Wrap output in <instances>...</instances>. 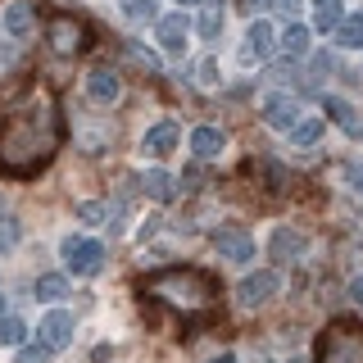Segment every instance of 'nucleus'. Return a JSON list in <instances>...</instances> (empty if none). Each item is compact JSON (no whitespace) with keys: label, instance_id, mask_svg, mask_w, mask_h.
Instances as JSON below:
<instances>
[{"label":"nucleus","instance_id":"nucleus-13","mask_svg":"<svg viewBox=\"0 0 363 363\" xmlns=\"http://www.w3.org/2000/svg\"><path fill=\"white\" fill-rule=\"evenodd\" d=\"M86 96L96 100V105H113V100L123 96V82H118V73H109V68H96V73L86 77Z\"/></svg>","mask_w":363,"mask_h":363},{"label":"nucleus","instance_id":"nucleus-26","mask_svg":"<svg viewBox=\"0 0 363 363\" xmlns=\"http://www.w3.org/2000/svg\"><path fill=\"white\" fill-rule=\"evenodd\" d=\"M105 204H96V200H82V204H77V218H82V223H91V227H96V223H105Z\"/></svg>","mask_w":363,"mask_h":363},{"label":"nucleus","instance_id":"nucleus-32","mask_svg":"<svg viewBox=\"0 0 363 363\" xmlns=\"http://www.w3.org/2000/svg\"><path fill=\"white\" fill-rule=\"evenodd\" d=\"M18 241V223L14 218H0V245H14Z\"/></svg>","mask_w":363,"mask_h":363},{"label":"nucleus","instance_id":"nucleus-34","mask_svg":"<svg viewBox=\"0 0 363 363\" xmlns=\"http://www.w3.org/2000/svg\"><path fill=\"white\" fill-rule=\"evenodd\" d=\"M350 177H354V191H359V196H363V159H359L354 168H350Z\"/></svg>","mask_w":363,"mask_h":363},{"label":"nucleus","instance_id":"nucleus-30","mask_svg":"<svg viewBox=\"0 0 363 363\" xmlns=\"http://www.w3.org/2000/svg\"><path fill=\"white\" fill-rule=\"evenodd\" d=\"M218 82H223L218 60H204V64H200V86H218Z\"/></svg>","mask_w":363,"mask_h":363},{"label":"nucleus","instance_id":"nucleus-8","mask_svg":"<svg viewBox=\"0 0 363 363\" xmlns=\"http://www.w3.org/2000/svg\"><path fill=\"white\" fill-rule=\"evenodd\" d=\"M177 141H182L177 123H155V128L141 136V155H150V159H164V155H173V150H177Z\"/></svg>","mask_w":363,"mask_h":363},{"label":"nucleus","instance_id":"nucleus-14","mask_svg":"<svg viewBox=\"0 0 363 363\" xmlns=\"http://www.w3.org/2000/svg\"><path fill=\"white\" fill-rule=\"evenodd\" d=\"M141 191H145L150 200H159V204H173V200H177V177L164 173V168H145Z\"/></svg>","mask_w":363,"mask_h":363},{"label":"nucleus","instance_id":"nucleus-36","mask_svg":"<svg viewBox=\"0 0 363 363\" xmlns=\"http://www.w3.org/2000/svg\"><path fill=\"white\" fill-rule=\"evenodd\" d=\"M177 5H196V0H177Z\"/></svg>","mask_w":363,"mask_h":363},{"label":"nucleus","instance_id":"nucleus-6","mask_svg":"<svg viewBox=\"0 0 363 363\" xmlns=\"http://www.w3.org/2000/svg\"><path fill=\"white\" fill-rule=\"evenodd\" d=\"M277 272L272 268H259V272H250V277L241 281V286H236V300L245 304V309H259V304H268L272 295H277Z\"/></svg>","mask_w":363,"mask_h":363},{"label":"nucleus","instance_id":"nucleus-1","mask_svg":"<svg viewBox=\"0 0 363 363\" xmlns=\"http://www.w3.org/2000/svg\"><path fill=\"white\" fill-rule=\"evenodd\" d=\"M55 145H60V113L45 100H32L0 128V168L14 177H32L45 168Z\"/></svg>","mask_w":363,"mask_h":363},{"label":"nucleus","instance_id":"nucleus-11","mask_svg":"<svg viewBox=\"0 0 363 363\" xmlns=\"http://www.w3.org/2000/svg\"><path fill=\"white\" fill-rule=\"evenodd\" d=\"M268 55H272V28H268V23H250V32L241 41V60L259 64V60H268Z\"/></svg>","mask_w":363,"mask_h":363},{"label":"nucleus","instance_id":"nucleus-19","mask_svg":"<svg viewBox=\"0 0 363 363\" xmlns=\"http://www.w3.org/2000/svg\"><path fill=\"white\" fill-rule=\"evenodd\" d=\"M332 37H336L340 45H350V50H359V45H363V14H345V18L336 23Z\"/></svg>","mask_w":363,"mask_h":363},{"label":"nucleus","instance_id":"nucleus-24","mask_svg":"<svg viewBox=\"0 0 363 363\" xmlns=\"http://www.w3.org/2000/svg\"><path fill=\"white\" fill-rule=\"evenodd\" d=\"M286 136H291V145H313L318 136H323V123H318V118H309V123H295V128H291Z\"/></svg>","mask_w":363,"mask_h":363},{"label":"nucleus","instance_id":"nucleus-31","mask_svg":"<svg viewBox=\"0 0 363 363\" xmlns=\"http://www.w3.org/2000/svg\"><path fill=\"white\" fill-rule=\"evenodd\" d=\"M268 5H272V14H281L291 23H295V14H300V0H268Z\"/></svg>","mask_w":363,"mask_h":363},{"label":"nucleus","instance_id":"nucleus-12","mask_svg":"<svg viewBox=\"0 0 363 363\" xmlns=\"http://www.w3.org/2000/svg\"><path fill=\"white\" fill-rule=\"evenodd\" d=\"M295 113H300V105H295L291 96H268L264 100V123L277 132H291L295 128Z\"/></svg>","mask_w":363,"mask_h":363},{"label":"nucleus","instance_id":"nucleus-27","mask_svg":"<svg viewBox=\"0 0 363 363\" xmlns=\"http://www.w3.org/2000/svg\"><path fill=\"white\" fill-rule=\"evenodd\" d=\"M128 55H132L136 64H145V68H150V73H159V55H155V50H145V45H136V41H128Z\"/></svg>","mask_w":363,"mask_h":363},{"label":"nucleus","instance_id":"nucleus-10","mask_svg":"<svg viewBox=\"0 0 363 363\" xmlns=\"http://www.w3.org/2000/svg\"><path fill=\"white\" fill-rule=\"evenodd\" d=\"M186 32H191V18L182 14V9L159 18V45H164L168 55H182V50H186Z\"/></svg>","mask_w":363,"mask_h":363},{"label":"nucleus","instance_id":"nucleus-7","mask_svg":"<svg viewBox=\"0 0 363 363\" xmlns=\"http://www.w3.org/2000/svg\"><path fill=\"white\" fill-rule=\"evenodd\" d=\"M37 336H41V345H50V350L73 345V318H68L64 309H50V313L37 323Z\"/></svg>","mask_w":363,"mask_h":363},{"label":"nucleus","instance_id":"nucleus-9","mask_svg":"<svg viewBox=\"0 0 363 363\" xmlns=\"http://www.w3.org/2000/svg\"><path fill=\"white\" fill-rule=\"evenodd\" d=\"M304 232H295V227H277V232L268 236V255L272 259H281V264H295V259L304 255Z\"/></svg>","mask_w":363,"mask_h":363},{"label":"nucleus","instance_id":"nucleus-37","mask_svg":"<svg viewBox=\"0 0 363 363\" xmlns=\"http://www.w3.org/2000/svg\"><path fill=\"white\" fill-rule=\"evenodd\" d=\"M0 309H5V300H0Z\"/></svg>","mask_w":363,"mask_h":363},{"label":"nucleus","instance_id":"nucleus-2","mask_svg":"<svg viewBox=\"0 0 363 363\" xmlns=\"http://www.w3.org/2000/svg\"><path fill=\"white\" fill-rule=\"evenodd\" d=\"M141 291L164 300V304H173L182 313H196V309H209L213 304V277L200 268H159L141 281Z\"/></svg>","mask_w":363,"mask_h":363},{"label":"nucleus","instance_id":"nucleus-18","mask_svg":"<svg viewBox=\"0 0 363 363\" xmlns=\"http://www.w3.org/2000/svg\"><path fill=\"white\" fill-rule=\"evenodd\" d=\"M227 145V136L218 128H196L191 132V150H196V159H218Z\"/></svg>","mask_w":363,"mask_h":363},{"label":"nucleus","instance_id":"nucleus-3","mask_svg":"<svg viewBox=\"0 0 363 363\" xmlns=\"http://www.w3.org/2000/svg\"><path fill=\"white\" fill-rule=\"evenodd\" d=\"M318 363H363V323H332L318 336Z\"/></svg>","mask_w":363,"mask_h":363},{"label":"nucleus","instance_id":"nucleus-23","mask_svg":"<svg viewBox=\"0 0 363 363\" xmlns=\"http://www.w3.org/2000/svg\"><path fill=\"white\" fill-rule=\"evenodd\" d=\"M340 18H345V14H340V0H318V14H313L318 32H336Z\"/></svg>","mask_w":363,"mask_h":363},{"label":"nucleus","instance_id":"nucleus-16","mask_svg":"<svg viewBox=\"0 0 363 363\" xmlns=\"http://www.w3.org/2000/svg\"><path fill=\"white\" fill-rule=\"evenodd\" d=\"M50 45H55L60 55L82 50V23H73V18H55V23H50Z\"/></svg>","mask_w":363,"mask_h":363},{"label":"nucleus","instance_id":"nucleus-29","mask_svg":"<svg viewBox=\"0 0 363 363\" xmlns=\"http://www.w3.org/2000/svg\"><path fill=\"white\" fill-rule=\"evenodd\" d=\"M45 359H50V345H23L14 363H45Z\"/></svg>","mask_w":363,"mask_h":363},{"label":"nucleus","instance_id":"nucleus-21","mask_svg":"<svg viewBox=\"0 0 363 363\" xmlns=\"http://www.w3.org/2000/svg\"><path fill=\"white\" fill-rule=\"evenodd\" d=\"M223 5H218V0H209V5H204V14H200V23H196V32H200V37H218V32H223Z\"/></svg>","mask_w":363,"mask_h":363},{"label":"nucleus","instance_id":"nucleus-20","mask_svg":"<svg viewBox=\"0 0 363 363\" xmlns=\"http://www.w3.org/2000/svg\"><path fill=\"white\" fill-rule=\"evenodd\" d=\"M32 295H37V300H45V304H55V300H64V295H68V281L60 277V272H45V277H37Z\"/></svg>","mask_w":363,"mask_h":363},{"label":"nucleus","instance_id":"nucleus-33","mask_svg":"<svg viewBox=\"0 0 363 363\" xmlns=\"http://www.w3.org/2000/svg\"><path fill=\"white\" fill-rule=\"evenodd\" d=\"M350 300H354V304H359V309H363V272H359V277H354V281H350Z\"/></svg>","mask_w":363,"mask_h":363},{"label":"nucleus","instance_id":"nucleus-5","mask_svg":"<svg viewBox=\"0 0 363 363\" xmlns=\"http://www.w3.org/2000/svg\"><path fill=\"white\" fill-rule=\"evenodd\" d=\"M213 250H218L227 264H250L255 259V236L241 232V227H218L213 232Z\"/></svg>","mask_w":363,"mask_h":363},{"label":"nucleus","instance_id":"nucleus-22","mask_svg":"<svg viewBox=\"0 0 363 363\" xmlns=\"http://www.w3.org/2000/svg\"><path fill=\"white\" fill-rule=\"evenodd\" d=\"M281 50H286V55H304V50H309V28H304V23H291V28L281 32Z\"/></svg>","mask_w":363,"mask_h":363},{"label":"nucleus","instance_id":"nucleus-15","mask_svg":"<svg viewBox=\"0 0 363 363\" xmlns=\"http://www.w3.org/2000/svg\"><path fill=\"white\" fill-rule=\"evenodd\" d=\"M327 118H336L350 136H363V109H359V105H350V100L327 96Z\"/></svg>","mask_w":363,"mask_h":363},{"label":"nucleus","instance_id":"nucleus-28","mask_svg":"<svg viewBox=\"0 0 363 363\" xmlns=\"http://www.w3.org/2000/svg\"><path fill=\"white\" fill-rule=\"evenodd\" d=\"M123 14H128V18H150L155 0H123Z\"/></svg>","mask_w":363,"mask_h":363},{"label":"nucleus","instance_id":"nucleus-38","mask_svg":"<svg viewBox=\"0 0 363 363\" xmlns=\"http://www.w3.org/2000/svg\"><path fill=\"white\" fill-rule=\"evenodd\" d=\"M0 28H5V23H0Z\"/></svg>","mask_w":363,"mask_h":363},{"label":"nucleus","instance_id":"nucleus-17","mask_svg":"<svg viewBox=\"0 0 363 363\" xmlns=\"http://www.w3.org/2000/svg\"><path fill=\"white\" fill-rule=\"evenodd\" d=\"M0 23H5V32H9V37H28V32L37 28V14H32V5H28V0H14V5L5 9V18H0Z\"/></svg>","mask_w":363,"mask_h":363},{"label":"nucleus","instance_id":"nucleus-35","mask_svg":"<svg viewBox=\"0 0 363 363\" xmlns=\"http://www.w3.org/2000/svg\"><path fill=\"white\" fill-rule=\"evenodd\" d=\"M209 363H236V359L232 354H218V359H209Z\"/></svg>","mask_w":363,"mask_h":363},{"label":"nucleus","instance_id":"nucleus-25","mask_svg":"<svg viewBox=\"0 0 363 363\" xmlns=\"http://www.w3.org/2000/svg\"><path fill=\"white\" fill-rule=\"evenodd\" d=\"M23 336H28V327L18 318H0V345H23Z\"/></svg>","mask_w":363,"mask_h":363},{"label":"nucleus","instance_id":"nucleus-4","mask_svg":"<svg viewBox=\"0 0 363 363\" xmlns=\"http://www.w3.org/2000/svg\"><path fill=\"white\" fill-rule=\"evenodd\" d=\"M64 264L77 277H91V272H100V264H105V245L86 241V236H64Z\"/></svg>","mask_w":363,"mask_h":363}]
</instances>
